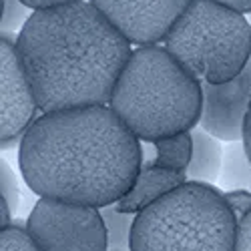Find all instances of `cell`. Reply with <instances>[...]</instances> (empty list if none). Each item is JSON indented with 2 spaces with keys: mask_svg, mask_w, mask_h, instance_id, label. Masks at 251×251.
Returning a JSON list of instances; mask_svg holds the SVG:
<instances>
[{
  "mask_svg": "<svg viewBox=\"0 0 251 251\" xmlns=\"http://www.w3.org/2000/svg\"><path fill=\"white\" fill-rule=\"evenodd\" d=\"M18 165L36 195L102 209L131 191L143 153L109 107H80L40 115L20 139Z\"/></svg>",
  "mask_w": 251,
  "mask_h": 251,
  "instance_id": "cell-1",
  "label": "cell"
},
{
  "mask_svg": "<svg viewBox=\"0 0 251 251\" xmlns=\"http://www.w3.org/2000/svg\"><path fill=\"white\" fill-rule=\"evenodd\" d=\"M16 50L43 113L104 107L133 54L129 40L85 0L32 12Z\"/></svg>",
  "mask_w": 251,
  "mask_h": 251,
  "instance_id": "cell-2",
  "label": "cell"
},
{
  "mask_svg": "<svg viewBox=\"0 0 251 251\" xmlns=\"http://www.w3.org/2000/svg\"><path fill=\"white\" fill-rule=\"evenodd\" d=\"M109 109L147 143L191 133L203 113V85L161 47H139L123 69Z\"/></svg>",
  "mask_w": 251,
  "mask_h": 251,
  "instance_id": "cell-3",
  "label": "cell"
},
{
  "mask_svg": "<svg viewBox=\"0 0 251 251\" xmlns=\"http://www.w3.org/2000/svg\"><path fill=\"white\" fill-rule=\"evenodd\" d=\"M237 229L223 193L185 181L135 215L131 251H235Z\"/></svg>",
  "mask_w": 251,
  "mask_h": 251,
  "instance_id": "cell-4",
  "label": "cell"
},
{
  "mask_svg": "<svg viewBox=\"0 0 251 251\" xmlns=\"http://www.w3.org/2000/svg\"><path fill=\"white\" fill-rule=\"evenodd\" d=\"M163 43L191 75L221 85L247 67L251 26L233 8L213 0H193Z\"/></svg>",
  "mask_w": 251,
  "mask_h": 251,
  "instance_id": "cell-5",
  "label": "cell"
},
{
  "mask_svg": "<svg viewBox=\"0 0 251 251\" xmlns=\"http://www.w3.org/2000/svg\"><path fill=\"white\" fill-rule=\"evenodd\" d=\"M26 231L40 251H109L102 213L91 205L40 197Z\"/></svg>",
  "mask_w": 251,
  "mask_h": 251,
  "instance_id": "cell-6",
  "label": "cell"
},
{
  "mask_svg": "<svg viewBox=\"0 0 251 251\" xmlns=\"http://www.w3.org/2000/svg\"><path fill=\"white\" fill-rule=\"evenodd\" d=\"M193 0H91V4L129 40L153 47L165 40Z\"/></svg>",
  "mask_w": 251,
  "mask_h": 251,
  "instance_id": "cell-7",
  "label": "cell"
},
{
  "mask_svg": "<svg viewBox=\"0 0 251 251\" xmlns=\"http://www.w3.org/2000/svg\"><path fill=\"white\" fill-rule=\"evenodd\" d=\"M0 139L10 147L36 121L38 104L30 87L26 69L16 50V38L0 40Z\"/></svg>",
  "mask_w": 251,
  "mask_h": 251,
  "instance_id": "cell-8",
  "label": "cell"
},
{
  "mask_svg": "<svg viewBox=\"0 0 251 251\" xmlns=\"http://www.w3.org/2000/svg\"><path fill=\"white\" fill-rule=\"evenodd\" d=\"M201 129L219 141H243L245 121L251 109V58L233 80L221 82V85H211V82H201Z\"/></svg>",
  "mask_w": 251,
  "mask_h": 251,
  "instance_id": "cell-9",
  "label": "cell"
},
{
  "mask_svg": "<svg viewBox=\"0 0 251 251\" xmlns=\"http://www.w3.org/2000/svg\"><path fill=\"white\" fill-rule=\"evenodd\" d=\"M187 179V173L183 171H171L157 167L155 163H145L141 167V171L131 187V191L125 195L121 201L115 203L117 211L137 215L143 209H147L167 193L175 191L179 185H183Z\"/></svg>",
  "mask_w": 251,
  "mask_h": 251,
  "instance_id": "cell-10",
  "label": "cell"
},
{
  "mask_svg": "<svg viewBox=\"0 0 251 251\" xmlns=\"http://www.w3.org/2000/svg\"><path fill=\"white\" fill-rule=\"evenodd\" d=\"M191 137H193V157L185 171L187 179L199 183L217 181L223 169V157H225L219 139L209 135L201 127H195L191 131Z\"/></svg>",
  "mask_w": 251,
  "mask_h": 251,
  "instance_id": "cell-11",
  "label": "cell"
},
{
  "mask_svg": "<svg viewBox=\"0 0 251 251\" xmlns=\"http://www.w3.org/2000/svg\"><path fill=\"white\" fill-rule=\"evenodd\" d=\"M155 145V165L163 167V169H171V171H187V167L191 163L193 157V137L191 133H181L169 139H161Z\"/></svg>",
  "mask_w": 251,
  "mask_h": 251,
  "instance_id": "cell-12",
  "label": "cell"
},
{
  "mask_svg": "<svg viewBox=\"0 0 251 251\" xmlns=\"http://www.w3.org/2000/svg\"><path fill=\"white\" fill-rule=\"evenodd\" d=\"M221 183L225 187H231V191L251 189V159L245 151L243 141L231 143V147L225 149Z\"/></svg>",
  "mask_w": 251,
  "mask_h": 251,
  "instance_id": "cell-13",
  "label": "cell"
},
{
  "mask_svg": "<svg viewBox=\"0 0 251 251\" xmlns=\"http://www.w3.org/2000/svg\"><path fill=\"white\" fill-rule=\"evenodd\" d=\"M104 225H107V237H109V251H131V233L135 217L129 213L117 211L115 205L100 209Z\"/></svg>",
  "mask_w": 251,
  "mask_h": 251,
  "instance_id": "cell-14",
  "label": "cell"
},
{
  "mask_svg": "<svg viewBox=\"0 0 251 251\" xmlns=\"http://www.w3.org/2000/svg\"><path fill=\"white\" fill-rule=\"evenodd\" d=\"M0 251H40L26 229L10 225L0 231Z\"/></svg>",
  "mask_w": 251,
  "mask_h": 251,
  "instance_id": "cell-15",
  "label": "cell"
},
{
  "mask_svg": "<svg viewBox=\"0 0 251 251\" xmlns=\"http://www.w3.org/2000/svg\"><path fill=\"white\" fill-rule=\"evenodd\" d=\"M28 6L23 0H4V14H2V36H8V32L23 30L26 20L30 18Z\"/></svg>",
  "mask_w": 251,
  "mask_h": 251,
  "instance_id": "cell-16",
  "label": "cell"
},
{
  "mask_svg": "<svg viewBox=\"0 0 251 251\" xmlns=\"http://www.w3.org/2000/svg\"><path fill=\"white\" fill-rule=\"evenodd\" d=\"M0 193H2V199L10 205L12 211H16L18 201H20V189H18L14 171L10 169V165L6 161L0 163Z\"/></svg>",
  "mask_w": 251,
  "mask_h": 251,
  "instance_id": "cell-17",
  "label": "cell"
},
{
  "mask_svg": "<svg viewBox=\"0 0 251 251\" xmlns=\"http://www.w3.org/2000/svg\"><path fill=\"white\" fill-rule=\"evenodd\" d=\"M227 205L231 207L233 215L237 217V221H241L245 215L251 213V191L245 189H237V191H227L223 193Z\"/></svg>",
  "mask_w": 251,
  "mask_h": 251,
  "instance_id": "cell-18",
  "label": "cell"
},
{
  "mask_svg": "<svg viewBox=\"0 0 251 251\" xmlns=\"http://www.w3.org/2000/svg\"><path fill=\"white\" fill-rule=\"evenodd\" d=\"M235 251H251V213L239 221Z\"/></svg>",
  "mask_w": 251,
  "mask_h": 251,
  "instance_id": "cell-19",
  "label": "cell"
},
{
  "mask_svg": "<svg viewBox=\"0 0 251 251\" xmlns=\"http://www.w3.org/2000/svg\"><path fill=\"white\" fill-rule=\"evenodd\" d=\"M23 2L30 10H47V8H56V6H67L73 2H80V0H23Z\"/></svg>",
  "mask_w": 251,
  "mask_h": 251,
  "instance_id": "cell-20",
  "label": "cell"
},
{
  "mask_svg": "<svg viewBox=\"0 0 251 251\" xmlns=\"http://www.w3.org/2000/svg\"><path fill=\"white\" fill-rule=\"evenodd\" d=\"M213 2H219L227 8H233L237 12H251V0H213Z\"/></svg>",
  "mask_w": 251,
  "mask_h": 251,
  "instance_id": "cell-21",
  "label": "cell"
},
{
  "mask_svg": "<svg viewBox=\"0 0 251 251\" xmlns=\"http://www.w3.org/2000/svg\"><path fill=\"white\" fill-rule=\"evenodd\" d=\"M12 209L10 205L4 201V199H0V225H2V229L10 227V221H12Z\"/></svg>",
  "mask_w": 251,
  "mask_h": 251,
  "instance_id": "cell-22",
  "label": "cell"
},
{
  "mask_svg": "<svg viewBox=\"0 0 251 251\" xmlns=\"http://www.w3.org/2000/svg\"><path fill=\"white\" fill-rule=\"evenodd\" d=\"M243 145H245V151L251 159V109H249V115H247V121H245V133H243Z\"/></svg>",
  "mask_w": 251,
  "mask_h": 251,
  "instance_id": "cell-23",
  "label": "cell"
}]
</instances>
